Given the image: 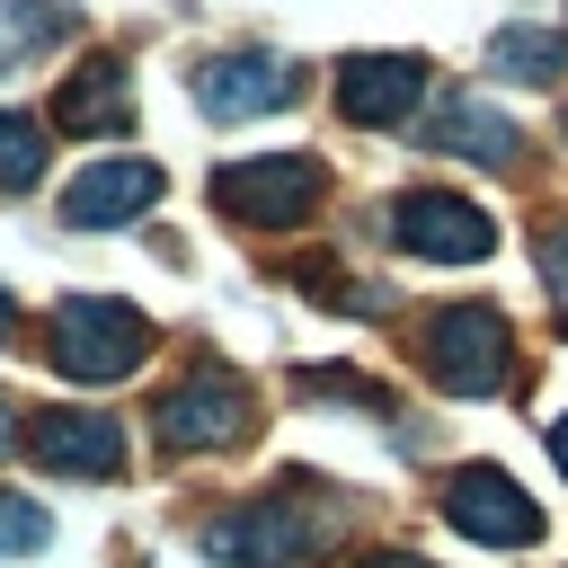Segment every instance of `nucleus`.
Here are the masks:
<instances>
[{
	"mask_svg": "<svg viewBox=\"0 0 568 568\" xmlns=\"http://www.w3.org/2000/svg\"><path fill=\"white\" fill-rule=\"evenodd\" d=\"M53 115L71 124V133H124V62H80L71 80H62V98H53Z\"/></svg>",
	"mask_w": 568,
	"mask_h": 568,
	"instance_id": "13",
	"label": "nucleus"
},
{
	"mask_svg": "<svg viewBox=\"0 0 568 568\" xmlns=\"http://www.w3.org/2000/svg\"><path fill=\"white\" fill-rule=\"evenodd\" d=\"M44 178V133L27 124V115H0V186L18 195V186H36Z\"/></svg>",
	"mask_w": 568,
	"mask_h": 568,
	"instance_id": "16",
	"label": "nucleus"
},
{
	"mask_svg": "<svg viewBox=\"0 0 568 568\" xmlns=\"http://www.w3.org/2000/svg\"><path fill=\"white\" fill-rule=\"evenodd\" d=\"M160 444H178V453H204V444H231L240 426H248V382L231 373V364H195L169 399H160Z\"/></svg>",
	"mask_w": 568,
	"mask_h": 568,
	"instance_id": "7",
	"label": "nucleus"
},
{
	"mask_svg": "<svg viewBox=\"0 0 568 568\" xmlns=\"http://www.w3.org/2000/svg\"><path fill=\"white\" fill-rule=\"evenodd\" d=\"M364 568H426V559H408V550H390V559H364Z\"/></svg>",
	"mask_w": 568,
	"mask_h": 568,
	"instance_id": "20",
	"label": "nucleus"
},
{
	"mask_svg": "<svg viewBox=\"0 0 568 568\" xmlns=\"http://www.w3.org/2000/svg\"><path fill=\"white\" fill-rule=\"evenodd\" d=\"M53 541V524H44V506H27V497H9L0 488V550H18V559H36Z\"/></svg>",
	"mask_w": 568,
	"mask_h": 568,
	"instance_id": "17",
	"label": "nucleus"
},
{
	"mask_svg": "<svg viewBox=\"0 0 568 568\" xmlns=\"http://www.w3.org/2000/svg\"><path fill=\"white\" fill-rule=\"evenodd\" d=\"M62 27H71V0H0V62L53 44Z\"/></svg>",
	"mask_w": 568,
	"mask_h": 568,
	"instance_id": "15",
	"label": "nucleus"
},
{
	"mask_svg": "<svg viewBox=\"0 0 568 568\" xmlns=\"http://www.w3.org/2000/svg\"><path fill=\"white\" fill-rule=\"evenodd\" d=\"M550 462H559V470H568V417H559V426H550Z\"/></svg>",
	"mask_w": 568,
	"mask_h": 568,
	"instance_id": "19",
	"label": "nucleus"
},
{
	"mask_svg": "<svg viewBox=\"0 0 568 568\" xmlns=\"http://www.w3.org/2000/svg\"><path fill=\"white\" fill-rule=\"evenodd\" d=\"M0 444H9V399H0Z\"/></svg>",
	"mask_w": 568,
	"mask_h": 568,
	"instance_id": "21",
	"label": "nucleus"
},
{
	"mask_svg": "<svg viewBox=\"0 0 568 568\" xmlns=\"http://www.w3.org/2000/svg\"><path fill=\"white\" fill-rule=\"evenodd\" d=\"M204 550L222 559V568H320V550H328V515H311L302 497H248V506H231V515H213L204 524Z\"/></svg>",
	"mask_w": 568,
	"mask_h": 568,
	"instance_id": "1",
	"label": "nucleus"
},
{
	"mask_svg": "<svg viewBox=\"0 0 568 568\" xmlns=\"http://www.w3.org/2000/svg\"><path fill=\"white\" fill-rule=\"evenodd\" d=\"M417 98H426V62H417V53H355V62L337 71L346 124H399Z\"/></svg>",
	"mask_w": 568,
	"mask_h": 568,
	"instance_id": "10",
	"label": "nucleus"
},
{
	"mask_svg": "<svg viewBox=\"0 0 568 568\" xmlns=\"http://www.w3.org/2000/svg\"><path fill=\"white\" fill-rule=\"evenodd\" d=\"M0 337H9V293H0Z\"/></svg>",
	"mask_w": 568,
	"mask_h": 568,
	"instance_id": "22",
	"label": "nucleus"
},
{
	"mask_svg": "<svg viewBox=\"0 0 568 568\" xmlns=\"http://www.w3.org/2000/svg\"><path fill=\"white\" fill-rule=\"evenodd\" d=\"M488 62H497L506 80H559V71H568V36H559V27H497V36H488Z\"/></svg>",
	"mask_w": 568,
	"mask_h": 568,
	"instance_id": "14",
	"label": "nucleus"
},
{
	"mask_svg": "<svg viewBox=\"0 0 568 568\" xmlns=\"http://www.w3.org/2000/svg\"><path fill=\"white\" fill-rule=\"evenodd\" d=\"M27 444H36L44 470H71V479H115L124 470V426L89 417V408H44Z\"/></svg>",
	"mask_w": 568,
	"mask_h": 568,
	"instance_id": "9",
	"label": "nucleus"
},
{
	"mask_svg": "<svg viewBox=\"0 0 568 568\" xmlns=\"http://www.w3.org/2000/svg\"><path fill=\"white\" fill-rule=\"evenodd\" d=\"M390 240L408 248V257H435V266H479L488 248H497V222L470 204V195H399L390 204Z\"/></svg>",
	"mask_w": 568,
	"mask_h": 568,
	"instance_id": "5",
	"label": "nucleus"
},
{
	"mask_svg": "<svg viewBox=\"0 0 568 568\" xmlns=\"http://www.w3.org/2000/svg\"><path fill=\"white\" fill-rule=\"evenodd\" d=\"M151 204H160V169H151V160H98V169H80L71 195H62V213H71L80 231H115V222H133V213H151Z\"/></svg>",
	"mask_w": 568,
	"mask_h": 568,
	"instance_id": "11",
	"label": "nucleus"
},
{
	"mask_svg": "<svg viewBox=\"0 0 568 568\" xmlns=\"http://www.w3.org/2000/svg\"><path fill=\"white\" fill-rule=\"evenodd\" d=\"M426 142H435V151H462V160H488V169H506V160H515V124H506L488 98H470V89H453V98L435 106Z\"/></svg>",
	"mask_w": 568,
	"mask_h": 568,
	"instance_id": "12",
	"label": "nucleus"
},
{
	"mask_svg": "<svg viewBox=\"0 0 568 568\" xmlns=\"http://www.w3.org/2000/svg\"><path fill=\"white\" fill-rule=\"evenodd\" d=\"M320 186H328L320 160H302V151L284 160V151H275V160L222 169V178H213V204L240 213V222H311V213H320Z\"/></svg>",
	"mask_w": 568,
	"mask_h": 568,
	"instance_id": "6",
	"label": "nucleus"
},
{
	"mask_svg": "<svg viewBox=\"0 0 568 568\" xmlns=\"http://www.w3.org/2000/svg\"><path fill=\"white\" fill-rule=\"evenodd\" d=\"M541 284L559 293V328H568V222L541 231Z\"/></svg>",
	"mask_w": 568,
	"mask_h": 568,
	"instance_id": "18",
	"label": "nucleus"
},
{
	"mask_svg": "<svg viewBox=\"0 0 568 568\" xmlns=\"http://www.w3.org/2000/svg\"><path fill=\"white\" fill-rule=\"evenodd\" d=\"M195 106L213 124H248V115H275L293 106V62L284 53H213L195 71Z\"/></svg>",
	"mask_w": 568,
	"mask_h": 568,
	"instance_id": "8",
	"label": "nucleus"
},
{
	"mask_svg": "<svg viewBox=\"0 0 568 568\" xmlns=\"http://www.w3.org/2000/svg\"><path fill=\"white\" fill-rule=\"evenodd\" d=\"M444 524L470 532V541H488V550H532V541H541V506H532L497 462H470V470L444 479Z\"/></svg>",
	"mask_w": 568,
	"mask_h": 568,
	"instance_id": "4",
	"label": "nucleus"
},
{
	"mask_svg": "<svg viewBox=\"0 0 568 568\" xmlns=\"http://www.w3.org/2000/svg\"><path fill=\"white\" fill-rule=\"evenodd\" d=\"M142 355H151V320L142 311H124L106 293H71L53 311V364L71 382H124Z\"/></svg>",
	"mask_w": 568,
	"mask_h": 568,
	"instance_id": "2",
	"label": "nucleus"
},
{
	"mask_svg": "<svg viewBox=\"0 0 568 568\" xmlns=\"http://www.w3.org/2000/svg\"><path fill=\"white\" fill-rule=\"evenodd\" d=\"M506 355H515V328H506V311H488V302H453V311L426 320V373H435L444 390H462V399L506 390V373H515Z\"/></svg>",
	"mask_w": 568,
	"mask_h": 568,
	"instance_id": "3",
	"label": "nucleus"
}]
</instances>
